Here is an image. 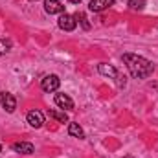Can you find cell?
Masks as SVG:
<instances>
[{
  "label": "cell",
  "instance_id": "10",
  "mask_svg": "<svg viewBox=\"0 0 158 158\" xmlns=\"http://www.w3.org/2000/svg\"><path fill=\"white\" fill-rule=\"evenodd\" d=\"M13 151L20 153V155H31L35 151V147L30 142H17V143H13Z\"/></svg>",
  "mask_w": 158,
  "mask_h": 158
},
{
  "label": "cell",
  "instance_id": "2",
  "mask_svg": "<svg viewBox=\"0 0 158 158\" xmlns=\"http://www.w3.org/2000/svg\"><path fill=\"white\" fill-rule=\"evenodd\" d=\"M59 28L64 30V31H74L76 26H77V20H76V15H68V13H63L57 20Z\"/></svg>",
  "mask_w": 158,
  "mask_h": 158
},
{
  "label": "cell",
  "instance_id": "7",
  "mask_svg": "<svg viewBox=\"0 0 158 158\" xmlns=\"http://www.w3.org/2000/svg\"><path fill=\"white\" fill-rule=\"evenodd\" d=\"M55 105L61 107L63 110H72L74 109V101L66 94H55Z\"/></svg>",
  "mask_w": 158,
  "mask_h": 158
},
{
  "label": "cell",
  "instance_id": "6",
  "mask_svg": "<svg viewBox=\"0 0 158 158\" xmlns=\"http://www.w3.org/2000/svg\"><path fill=\"white\" fill-rule=\"evenodd\" d=\"M110 6H114V0H90L88 9H90V11H94V13H99V11L109 9Z\"/></svg>",
  "mask_w": 158,
  "mask_h": 158
},
{
  "label": "cell",
  "instance_id": "3",
  "mask_svg": "<svg viewBox=\"0 0 158 158\" xmlns=\"http://www.w3.org/2000/svg\"><path fill=\"white\" fill-rule=\"evenodd\" d=\"M59 85H61V79L57 77L55 74H50V76H46L40 81V86H42L44 92H55L59 88Z\"/></svg>",
  "mask_w": 158,
  "mask_h": 158
},
{
  "label": "cell",
  "instance_id": "4",
  "mask_svg": "<svg viewBox=\"0 0 158 158\" xmlns=\"http://www.w3.org/2000/svg\"><path fill=\"white\" fill-rule=\"evenodd\" d=\"M0 105L4 107L6 112H13V110L17 109V99H15V96L9 94V92H0Z\"/></svg>",
  "mask_w": 158,
  "mask_h": 158
},
{
  "label": "cell",
  "instance_id": "15",
  "mask_svg": "<svg viewBox=\"0 0 158 158\" xmlns=\"http://www.w3.org/2000/svg\"><path fill=\"white\" fill-rule=\"evenodd\" d=\"M76 20L81 22V26H83L85 30H90V24H88V20H86V15H85V13H77V15H76Z\"/></svg>",
  "mask_w": 158,
  "mask_h": 158
},
{
  "label": "cell",
  "instance_id": "13",
  "mask_svg": "<svg viewBox=\"0 0 158 158\" xmlns=\"http://www.w3.org/2000/svg\"><path fill=\"white\" fill-rule=\"evenodd\" d=\"M129 7L132 11H142L145 7V0H129Z\"/></svg>",
  "mask_w": 158,
  "mask_h": 158
},
{
  "label": "cell",
  "instance_id": "11",
  "mask_svg": "<svg viewBox=\"0 0 158 158\" xmlns=\"http://www.w3.org/2000/svg\"><path fill=\"white\" fill-rule=\"evenodd\" d=\"M48 116L53 119H57L59 123H66L68 121V116H66V112L64 110H57V109H52V110H48Z\"/></svg>",
  "mask_w": 158,
  "mask_h": 158
},
{
  "label": "cell",
  "instance_id": "8",
  "mask_svg": "<svg viewBox=\"0 0 158 158\" xmlns=\"http://www.w3.org/2000/svg\"><path fill=\"white\" fill-rule=\"evenodd\" d=\"M26 119H28V123H30L33 129H39V127H42V123H44V116H42L40 110H30L28 116H26Z\"/></svg>",
  "mask_w": 158,
  "mask_h": 158
},
{
  "label": "cell",
  "instance_id": "17",
  "mask_svg": "<svg viewBox=\"0 0 158 158\" xmlns=\"http://www.w3.org/2000/svg\"><path fill=\"white\" fill-rule=\"evenodd\" d=\"M123 158H132V156H123Z\"/></svg>",
  "mask_w": 158,
  "mask_h": 158
},
{
  "label": "cell",
  "instance_id": "14",
  "mask_svg": "<svg viewBox=\"0 0 158 158\" xmlns=\"http://www.w3.org/2000/svg\"><path fill=\"white\" fill-rule=\"evenodd\" d=\"M11 50V40L9 39H0V55H6Z\"/></svg>",
  "mask_w": 158,
  "mask_h": 158
},
{
  "label": "cell",
  "instance_id": "1",
  "mask_svg": "<svg viewBox=\"0 0 158 158\" xmlns=\"http://www.w3.org/2000/svg\"><path fill=\"white\" fill-rule=\"evenodd\" d=\"M123 63L127 64L131 76L134 79H145L155 72L153 63L142 55H136V53H123Z\"/></svg>",
  "mask_w": 158,
  "mask_h": 158
},
{
  "label": "cell",
  "instance_id": "12",
  "mask_svg": "<svg viewBox=\"0 0 158 158\" xmlns=\"http://www.w3.org/2000/svg\"><path fill=\"white\" fill-rule=\"evenodd\" d=\"M68 134L74 136V138H79V140L85 138V131L79 127V123H70V125H68Z\"/></svg>",
  "mask_w": 158,
  "mask_h": 158
},
{
  "label": "cell",
  "instance_id": "18",
  "mask_svg": "<svg viewBox=\"0 0 158 158\" xmlns=\"http://www.w3.org/2000/svg\"><path fill=\"white\" fill-rule=\"evenodd\" d=\"M0 153H2V147H0Z\"/></svg>",
  "mask_w": 158,
  "mask_h": 158
},
{
  "label": "cell",
  "instance_id": "5",
  "mask_svg": "<svg viewBox=\"0 0 158 158\" xmlns=\"http://www.w3.org/2000/svg\"><path fill=\"white\" fill-rule=\"evenodd\" d=\"M44 9H46V13H50V15H57V13H64V6L59 2V0H44Z\"/></svg>",
  "mask_w": 158,
  "mask_h": 158
},
{
  "label": "cell",
  "instance_id": "9",
  "mask_svg": "<svg viewBox=\"0 0 158 158\" xmlns=\"http://www.w3.org/2000/svg\"><path fill=\"white\" fill-rule=\"evenodd\" d=\"M98 70H99L101 76H107V77H110V79L118 77V70H116L112 64H109V63H99V64H98Z\"/></svg>",
  "mask_w": 158,
  "mask_h": 158
},
{
  "label": "cell",
  "instance_id": "16",
  "mask_svg": "<svg viewBox=\"0 0 158 158\" xmlns=\"http://www.w3.org/2000/svg\"><path fill=\"white\" fill-rule=\"evenodd\" d=\"M68 2H72V4H79L81 0H68Z\"/></svg>",
  "mask_w": 158,
  "mask_h": 158
}]
</instances>
